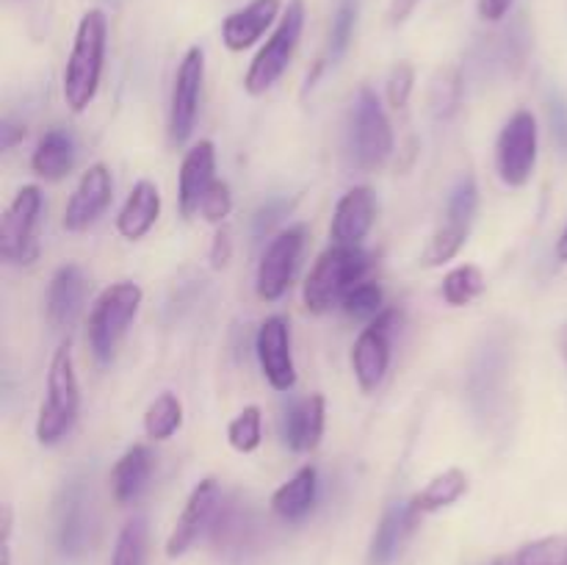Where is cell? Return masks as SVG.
<instances>
[{
    "label": "cell",
    "mask_w": 567,
    "mask_h": 565,
    "mask_svg": "<svg viewBox=\"0 0 567 565\" xmlns=\"http://www.w3.org/2000/svg\"><path fill=\"white\" fill-rule=\"evenodd\" d=\"M210 537L219 552L241 554L255 537L252 513L241 502H221L214 524H210Z\"/></svg>",
    "instance_id": "obj_26"
},
{
    "label": "cell",
    "mask_w": 567,
    "mask_h": 565,
    "mask_svg": "<svg viewBox=\"0 0 567 565\" xmlns=\"http://www.w3.org/2000/svg\"><path fill=\"white\" fill-rule=\"evenodd\" d=\"M305 247V227L293 225L288 230H280L271 244L266 247L264 258L258 264V280H255V291L264 302H277L282 294L288 291L297 271L299 255Z\"/></svg>",
    "instance_id": "obj_12"
},
{
    "label": "cell",
    "mask_w": 567,
    "mask_h": 565,
    "mask_svg": "<svg viewBox=\"0 0 567 565\" xmlns=\"http://www.w3.org/2000/svg\"><path fill=\"white\" fill-rule=\"evenodd\" d=\"M233 210V194L230 186L225 181H214V186L205 194L203 205H199V214H203L205 222L210 225H225V219Z\"/></svg>",
    "instance_id": "obj_38"
},
{
    "label": "cell",
    "mask_w": 567,
    "mask_h": 565,
    "mask_svg": "<svg viewBox=\"0 0 567 565\" xmlns=\"http://www.w3.org/2000/svg\"><path fill=\"white\" fill-rule=\"evenodd\" d=\"M219 504H221V491H219V482H216L214 476H208V480H203L197 487H194L186 507H183L181 518H177L175 530H172L169 541H166V554H169L172 559L183 557V554L199 541V535H203L205 530H210Z\"/></svg>",
    "instance_id": "obj_15"
},
{
    "label": "cell",
    "mask_w": 567,
    "mask_h": 565,
    "mask_svg": "<svg viewBox=\"0 0 567 565\" xmlns=\"http://www.w3.org/2000/svg\"><path fill=\"white\" fill-rule=\"evenodd\" d=\"M109 20L100 9H89L81 17L64 70V100L75 114H83L100 89L105 61Z\"/></svg>",
    "instance_id": "obj_1"
},
{
    "label": "cell",
    "mask_w": 567,
    "mask_h": 565,
    "mask_svg": "<svg viewBox=\"0 0 567 565\" xmlns=\"http://www.w3.org/2000/svg\"><path fill=\"white\" fill-rule=\"evenodd\" d=\"M358 14H360V0H338L336 17H332V28H330V44H327V55L330 61L343 59V53L349 50L354 37V25H358Z\"/></svg>",
    "instance_id": "obj_34"
},
{
    "label": "cell",
    "mask_w": 567,
    "mask_h": 565,
    "mask_svg": "<svg viewBox=\"0 0 567 565\" xmlns=\"http://www.w3.org/2000/svg\"><path fill=\"white\" fill-rule=\"evenodd\" d=\"M382 305H385V294L377 282H358L352 291L343 299V314L352 316V319H377L382 314Z\"/></svg>",
    "instance_id": "obj_37"
},
{
    "label": "cell",
    "mask_w": 567,
    "mask_h": 565,
    "mask_svg": "<svg viewBox=\"0 0 567 565\" xmlns=\"http://www.w3.org/2000/svg\"><path fill=\"white\" fill-rule=\"evenodd\" d=\"M327 402L321 393H310L302 402L291 404L282 415V441L293 452H313L324 435Z\"/></svg>",
    "instance_id": "obj_19"
},
{
    "label": "cell",
    "mask_w": 567,
    "mask_h": 565,
    "mask_svg": "<svg viewBox=\"0 0 567 565\" xmlns=\"http://www.w3.org/2000/svg\"><path fill=\"white\" fill-rule=\"evenodd\" d=\"M393 153V131L380 97L369 86L360 89L349 120V155L363 172H377Z\"/></svg>",
    "instance_id": "obj_5"
},
{
    "label": "cell",
    "mask_w": 567,
    "mask_h": 565,
    "mask_svg": "<svg viewBox=\"0 0 567 565\" xmlns=\"http://www.w3.org/2000/svg\"><path fill=\"white\" fill-rule=\"evenodd\" d=\"M255 352H258L260 369L277 391H291L297 386V366L291 355V330L282 316H269L258 327L255 336Z\"/></svg>",
    "instance_id": "obj_14"
},
{
    "label": "cell",
    "mask_w": 567,
    "mask_h": 565,
    "mask_svg": "<svg viewBox=\"0 0 567 565\" xmlns=\"http://www.w3.org/2000/svg\"><path fill=\"white\" fill-rule=\"evenodd\" d=\"M111 565H147V521L142 515L122 526Z\"/></svg>",
    "instance_id": "obj_33"
},
{
    "label": "cell",
    "mask_w": 567,
    "mask_h": 565,
    "mask_svg": "<svg viewBox=\"0 0 567 565\" xmlns=\"http://www.w3.org/2000/svg\"><path fill=\"white\" fill-rule=\"evenodd\" d=\"M142 288L131 280L114 282L105 288L92 305L89 314V347L97 363H111L120 347L122 336L127 332L131 321L136 319L142 305Z\"/></svg>",
    "instance_id": "obj_4"
},
{
    "label": "cell",
    "mask_w": 567,
    "mask_h": 565,
    "mask_svg": "<svg viewBox=\"0 0 567 565\" xmlns=\"http://www.w3.org/2000/svg\"><path fill=\"white\" fill-rule=\"evenodd\" d=\"M316 496H319V471L316 465H302L286 485H280L271 496V510L282 521H302L313 510Z\"/></svg>",
    "instance_id": "obj_24"
},
{
    "label": "cell",
    "mask_w": 567,
    "mask_h": 565,
    "mask_svg": "<svg viewBox=\"0 0 567 565\" xmlns=\"http://www.w3.org/2000/svg\"><path fill=\"white\" fill-rule=\"evenodd\" d=\"M419 3L421 0H391V9H388V20H391V25H402V22L413 14Z\"/></svg>",
    "instance_id": "obj_45"
},
{
    "label": "cell",
    "mask_w": 567,
    "mask_h": 565,
    "mask_svg": "<svg viewBox=\"0 0 567 565\" xmlns=\"http://www.w3.org/2000/svg\"><path fill=\"white\" fill-rule=\"evenodd\" d=\"M377 219V194L369 186H354L338 199L330 236L341 247H360Z\"/></svg>",
    "instance_id": "obj_16"
},
{
    "label": "cell",
    "mask_w": 567,
    "mask_h": 565,
    "mask_svg": "<svg viewBox=\"0 0 567 565\" xmlns=\"http://www.w3.org/2000/svg\"><path fill=\"white\" fill-rule=\"evenodd\" d=\"M25 136H28V127L22 125V122H14V120L0 122V150H11Z\"/></svg>",
    "instance_id": "obj_43"
},
{
    "label": "cell",
    "mask_w": 567,
    "mask_h": 565,
    "mask_svg": "<svg viewBox=\"0 0 567 565\" xmlns=\"http://www.w3.org/2000/svg\"><path fill=\"white\" fill-rule=\"evenodd\" d=\"M83 297H86V277H83L81 266H59L48 286V302H44L50 325L70 327L81 314Z\"/></svg>",
    "instance_id": "obj_21"
},
{
    "label": "cell",
    "mask_w": 567,
    "mask_h": 565,
    "mask_svg": "<svg viewBox=\"0 0 567 565\" xmlns=\"http://www.w3.org/2000/svg\"><path fill=\"white\" fill-rule=\"evenodd\" d=\"M203 78H205V53L203 48H188L181 59L172 83L169 100V142L175 147L192 138L194 125L199 114V97H203Z\"/></svg>",
    "instance_id": "obj_10"
},
{
    "label": "cell",
    "mask_w": 567,
    "mask_h": 565,
    "mask_svg": "<svg viewBox=\"0 0 567 565\" xmlns=\"http://www.w3.org/2000/svg\"><path fill=\"white\" fill-rule=\"evenodd\" d=\"M114 197V177L105 164H92L78 181L75 192L64 205V230L83 233L105 214Z\"/></svg>",
    "instance_id": "obj_13"
},
{
    "label": "cell",
    "mask_w": 567,
    "mask_h": 565,
    "mask_svg": "<svg viewBox=\"0 0 567 565\" xmlns=\"http://www.w3.org/2000/svg\"><path fill=\"white\" fill-rule=\"evenodd\" d=\"M233 258V236L225 225L216 227L214 242H210V266L214 269H225Z\"/></svg>",
    "instance_id": "obj_42"
},
{
    "label": "cell",
    "mask_w": 567,
    "mask_h": 565,
    "mask_svg": "<svg viewBox=\"0 0 567 565\" xmlns=\"http://www.w3.org/2000/svg\"><path fill=\"white\" fill-rule=\"evenodd\" d=\"M155 458L150 452V446L136 443V446L127 449L120 460H116L114 471H111V491L120 504H131L147 491L150 474H153Z\"/></svg>",
    "instance_id": "obj_23"
},
{
    "label": "cell",
    "mask_w": 567,
    "mask_h": 565,
    "mask_svg": "<svg viewBox=\"0 0 567 565\" xmlns=\"http://www.w3.org/2000/svg\"><path fill=\"white\" fill-rule=\"evenodd\" d=\"M557 258L567 260V225H565L563 236H559V242H557Z\"/></svg>",
    "instance_id": "obj_46"
},
{
    "label": "cell",
    "mask_w": 567,
    "mask_h": 565,
    "mask_svg": "<svg viewBox=\"0 0 567 565\" xmlns=\"http://www.w3.org/2000/svg\"><path fill=\"white\" fill-rule=\"evenodd\" d=\"M216 181V147L210 138L194 144L186 153L181 164V177H177V203H181V214L192 219L199 214L205 194Z\"/></svg>",
    "instance_id": "obj_17"
},
{
    "label": "cell",
    "mask_w": 567,
    "mask_h": 565,
    "mask_svg": "<svg viewBox=\"0 0 567 565\" xmlns=\"http://www.w3.org/2000/svg\"><path fill=\"white\" fill-rule=\"evenodd\" d=\"M548 120H551V133L557 138L559 150L567 153V100L559 94L548 97Z\"/></svg>",
    "instance_id": "obj_41"
},
{
    "label": "cell",
    "mask_w": 567,
    "mask_h": 565,
    "mask_svg": "<svg viewBox=\"0 0 567 565\" xmlns=\"http://www.w3.org/2000/svg\"><path fill=\"white\" fill-rule=\"evenodd\" d=\"M305 28V3L302 0H288L286 11H282L280 22L271 31V37L266 39L264 48L258 50V55L249 64L247 75H244V89L249 94H266L277 81L282 78V72L291 64L293 53H297V44L302 39Z\"/></svg>",
    "instance_id": "obj_6"
},
{
    "label": "cell",
    "mask_w": 567,
    "mask_h": 565,
    "mask_svg": "<svg viewBox=\"0 0 567 565\" xmlns=\"http://www.w3.org/2000/svg\"><path fill=\"white\" fill-rule=\"evenodd\" d=\"M493 565H567V537L548 535L524 543L513 554H504Z\"/></svg>",
    "instance_id": "obj_28"
},
{
    "label": "cell",
    "mask_w": 567,
    "mask_h": 565,
    "mask_svg": "<svg viewBox=\"0 0 567 565\" xmlns=\"http://www.w3.org/2000/svg\"><path fill=\"white\" fill-rule=\"evenodd\" d=\"M282 0H252L244 9L233 11L221 22V42L233 53H244L252 44H258V39L275 25V20L280 17Z\"/></svg>",
    "instance_id": "obj_18"
},
{
    "label": "cell",
    "mask_w": 567,
    "mask_h": 565,
    "mask_svg": "<svg viewBox=\"0 0 567 565\" xmlns=\"http://www.w3.org/2000/svg\"><path fill=\"white\" fill-rule=\"evenodd\" d=\"M537 166V120L532 111H515L496 142V170L507 186L520 188L532 181Z\"/></svg>",
    "instance_id": "obj_8"
},
{
    "label": "cell",
    "mask_w": 567,
    "mask_h": 565,
    "mask_svg": "<svg viewBox=\"0 0 567 565\" xmlns=\"http://www.w3.org/2000/svg\"><path fill=\"white\" fill-rule=\"evenodd\" d=\"M565 355H567V338H565Z\"/></svg>",
    "instance_id": "obj_47"
},
{
    "label": "cell",
    "mask_w": 567,
    "mask_h": 565,
    "mask_svg": "<svg viewBox=\"0 0 567 565\" xmlns=\"http://www.w3.org/2000/svg\"><path fill=\"white\" fill-rule=\"evenodd\" d=\"M371 269V255L363 247H341L332 244L319 255L305 280L302 299L310 314H327L336 305H343L347 294L358 282H363L365 271Z\"/></svg>",
    "instance_id": "obj_2"
},
{
    "label": "cell",
    "mask_w": 567,
    "mask_h": 565,
    "mask_svg": "<svg viewBox=\"0 0 567 565\" xmlns=\"http://www.w3.org/2000/svg\"><path fill=\"white\" fill-rule=\"evenodd\" d=\"M260 438H264V432H260V408L249 404V408H244L230 421V427H227V441H230V446L236 452L249 454L260 446Z\"/></svg>",
    "instance_id": "obj_35"
},
{
    "label": "cell",
    "mask_w": 567,
    "mask_h": 565,
    "mask_svg": "<svg viewBox=\"0 0 567 565\" xmlns=\"http://www.w3.org/2000/svg\"><path fill=\"white\" fill-rule=\"evenodd\" d=\"M55 543L64 557L78 559L94 543V513L83 480H70L55 502Z\"/></svg>",
    "instance_id": "obj_11"
},
{
    "label": "cell",
    "mask_w": 567,
    "mask_h": 565,
    "mask_svg": "<svg viewBox=\"0 0 567 565\" xmlns=\"http://www.w3.org/2000/svg\"><path fill=\"white\" fill-rule=\"evenodd\" d=\"M482 291H485V275H482L480 266H457V269H452L443 277L441 294L452 308H465V305L474 302Z\"/></svg>",
    "instance_id": "obj_31"
},
{
    "label": "cell",
    "mask_w": 567,
    "mask_h": 565,
    "mask_svg": "<svg viewBox=\"0 0 567 565\" xmlns=\"http://www.w3.org/2000/svg\"><path fill=\"white\" fill-rule=\"evenodd\" d=\"M463 103V72L457 66H443L432 78L430 111L435 120H452Z\"/></svg>",
    "instance_id": "obj_29"
},
{
    "label": "cell",
    "mask_w": 567,
    "mask_h": 565,
    "mask_svg": "<svg viewBox=\"0 0 567 565\" xmlns=\"http://www.w3.org/2000/svg\"><path fill=\"white\" fill-rule=\"evenodd\" d=\"M161 216V192L153 181H138L127 194L120 216H116V230L127 242H138L155 227Z\"/></svg>",
    "instance_id": "obj_22"
},
{
    "label": "cell",
    "mask_w": 567,
    "mask_h": 565,
    "mask_svg": "<svg viewBox=\"0 0 567 565\" xmlns=\"http://www.w3.org/2000/svg\"><path fill=\"white\" fill-rule=\"evenodd\" d=\"M288 210H291V203H288V199L282 197L266 199L252 216V236L258 238V242H264V238L275 230V225H280L282 216H286Z\"/></svg>",
    "instance_id": "obj_40"
},
{
    "label": "cell",
    "mask_w": 567,
    "mask_h": 565,
    "mask_svg": "<svg viewBox=\"0 0 567 565\" xmlns=\"http://www.w3.org/2000/svg\"><path fill=\"white\" fill-rule=\"evenodd\" d=\"M468 230L471 227H463L457 225V222L446 219V225L437 227L435 236H432L430 244H426L424 255H421V264H424L426 269H435V266H443L452 258H457L465 238H468Z\"/></svg>",
    "instance_id": "obj_32"
},
{
    "label": "cell",
    "mask_w": 567,
    "mask_h": 565,
    "mask_svg": "<svg viewBox=\"0 0 567 565\" xmlns=\"http://www.w3.org/2000/svg\"><path fill=\"white\" fill-rule=\"evenodd\" d=\"M399 325H402V310L385 308L354 341L352 371L365 393L377 391L385 380V371L391 366V336Z\"/></svg>",
    "instance_id": "obj_9"
},
{
    "label": "cell",
    "mask_w": 567,
    "mask_h": 565,
    "mask_svg": "<svg viewBox=\"0 0 567 565\" xmlns=\"http://www.w3.org/2000/svg\"><path fill=\"white\" fill-rule=\"evenodd\" d=\"M413 83H415L413 64H410V61H399V64L391 70V75H388V103H391L396 111L404 109L410 94H413Z\"/></svg>",
    "instance_id": "obj_39"
},
{
    "label": "cell",
    "mask_w": 567,
    "mask_h": 565,
    "mask_svg": "<svg viewBox=\"0 0 567 565\" xmlns=\"http://www.w3.org/2000/svg\"><path fill=\"white\" fill-rule=\"evenodd\" d=\"M476 208H480V188H476L474 175H463L457 181V186L449 194V208L446 216L449 222H457V225L471 227L474 222Z\"/></svg>",
    "instance_id": "obj_36"
},
{
    "label": "cell",
    "mask_w": 567,
    "mask_h": 565,
    "mask_svg": "<svg viewBox=\"0 0 567 565\" xmlns=\"http://www.w3.org/2000/svg\"><path fill=\"white\" fill-rule=\"evenodd\" d=\"M75 138L64 127H50L42 138H39L37 150L31 155V166L39 177L44 181H61L75 166Z\"/></svg>",
    "instance_id": "obj_25"
},
{
    "label": "cell",
    "mask_w": 567,
    "mask_h": 565,
    "mask_svg": "<svg viewBox=\"0 0 567 565\" xmlns=\"http://www.w3.org/2000/svg\"><path fill=\"white\" fill-rule=\"evenodd\" d=\"M42 216L39 186H22L0 216V258L11 266H28L37 260V225Z\"/></svg>",
    "instance_id": "obj_7"
},
{
    "label": "cell",
    "mask_w": 567,
    "mask_h": 565,
    "mask_svg": "<svg viewBox=\"0 0 567 565\" xmlns=\"http://www.w3.org/2000/svg\"><path fill=\"white\" fill-rule=\"evenodd\" d=\"M465 493H468V474L463 469H446L443 474L432 476L424 491L410 499V507L419 515H430L443 507H452Z\"/></svg>",
    "instance_id": "obj_27"
},
{
    "label": "cell",
    "mask_w": 567,
    "mask_h": 565,
    "mask_svg": "<svg viewBox=\"0 0 567 565\" xmlns=\"http://www.w3.org/2000/svg\"><path fill=\"white\" fill-rule=\"evenodd\" d=\"M183 424V404L175 393H161L144 413V432L150 441H169Z\"/></svg>",
    "instance_id": "obj_30"
},
{
    "label": "cell",
    "mask_w": 567,
    "mask_h": 565,
    "mask_svg": "<svg viewBox=\"0 0 567 565\" xmlns=\"http://www.w3.org/2000/svg\"><path fill=\"white\" fill-rule=\"evenodd\" d=\"M515 0H480V17L487 22H498L509 14Z\"/></svg>",
    "instance_id": "obj_44"
},
{
    "label": "cell",
    "mask_w": 567,
    "mask_h": 565,
    "mask_svg": "<svg viewBox=\"0 0 567 565\" xmlns=\"http://www.w3.org/2000/svg\"><path fill=\"white\" fill-rule=\"evenodd\" d=\"M421 515L410 507V502H396L385 510L380 526L374 532V541H371L369 559L371 565H391L399 557V552L404 548L408 537L413 535L415 524H419Z\"/></svg>",
    "instance_id": "obj_20"
},
{
    "label": "cell",
    "mask_w": 567,
    "mask_h": 565,
    "mask_svg": "<svg viewBox=\"0 0 567 565\" xmlns=\"http://www.w3.org/2000/svg\"><path fill=\"white\" fill-rule=\"evenodd\" d=\"M81 410V388H78L75 360H72V343L61 341L53 352L48 371V393L39 408L37 441L42 446H55L70 435Z\"/></svg>",
    "instance_id": "obj_3"
}]
</instances>
